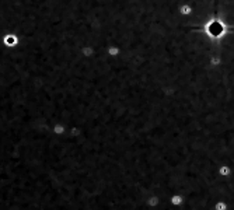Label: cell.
I'll use <instances>...</instances> for the list:
<instances>
[{"label": "cell", "mask_w": 234, "mask_h": 210, "mask_svg": "<svg viewBox=\"0 0 234 210\" xmlns=\"http://www.w3.org/2000/svg\"><path fill=\"white\" fill-rule=\"evenodd\" d=\"M182 200H184V197H182L181 195H174V196L171 197V203H173L174 206H179L182 203Z\"/></svg>", "instance_id": "obj_1"}, {"label": "cell", "mask_w": 234, "mask_h": 210, "mask_svg": "<svg viewBox=\"0 0 234 210\" xmlns=\"http://www.w3.org/2000/svg\"><path fill=\"white\" fill-rule=\"evenodd\" d=\"M219 172H220V175L227 176V175H230V174H231V170H230L227 165H221L220 168H219Z\"/></svg>", "instance_id": "obj_2"}, {"label": "cell", "mask_w": 234, "mask_h": 210, "mask_svg": "<svg viewBox=\"0 0 234 210\" xmlns=\"http://www.w3.org/2000/svg\"><path fill=\"white\" fill-rule=\"evenodd\" d=\"M17 42V37L16 35H7L6 37V44L8 45V46H11V45H16Z\"/></svg>", "instance_id": "obj_3"}, {"label": "cell", "mask_w": 234, "mask_h": 210, "mask_svg": "<svg viewBox=\"0 0 234 210\" xmlns=\"http://www.w3.org/2000/svg\"><path fill=\"white\" fill-rule=\"evenodd\" d=\"M215 210H227V205L224 200H219L215 205Z\"/></svg>", "instance_id": "obj_4"}]
</instances>
